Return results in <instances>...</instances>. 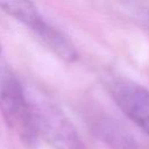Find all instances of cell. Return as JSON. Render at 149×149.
Returning <instances> with one entry per match:
<instances>
[{
	"instance_id": "6da1fadb",
	"label": "cell",
	"mask_w": 149,
	"mask_h": 149,
	"mask_svg": "<svg viewBox=\"0 0 149 149\" xmlns=\"http://www.w3.org/2000/svg\"><path fill=\"white\" fill-rule=\"evenodd\" d=\"M37 135L54 149H85L74 127L52 99L38 87L26 88Z\"/></svg>"
},
{
	"instance_id": "7a4b0ae2",
	"label": "cell",
	"mask_w": 149,
	"mask_h": 149,
	"mask_svg": "<svg viewBox=\"0 0 149 149\" xmlns=\"http://www.w3.org/2000/svg\"><path fill=\"white\" fill-rule=\"evenodd\" d=\"M0 112L12 132L23 142L28 144L36 142L38 135L26 87L2 63H0Z\"/></svg>"
},
{
	"instance_id": "3957f363",
	"label": "cell",
	"mask_w": 149,
	"mask_h": 149,
	"mask_svg": "<svg viewBox=\"0 0 149 149\" xmlns=\"http://www.w3.org/2000/svg\"><path fill=\"white\" fill-rule=\"evenodd\" d=\"M14 19L33 30L37 38L57 57L69 63L77 59L78 52L74 44L63 31L44 20L35 3L21 2L14 10Z\"/></svg>"
},
{
	"instance_id": "277c9868",
	"label": "cell",
	"mask_w": 149,
	"mask_h": 149,
	"mask_svg": "<svg viewBox=\"0 0 149 149\" xmlns=\"http://www.w3.org/2000/svg\"><path fill=\"white\" fill-rule=\"evenodd\" d=\"M108 90L125 115L149 135V90L125 77L111 78Z\"/></svg>"
},
{
	"instance_id": "5b68a950",
	"label": "cell",
	"mask_w": 149,
	"mask_h": 149,
	"mask_svg": "<svg viewBox=\"0 0 149 149\" xmlns=\"http://www.w3.org/2000/svg\"><path fill=\"white\" fill-rule=\"evenodd\" d=\"M88 123L95 136L112 149H139L128 129L108 114L94 112L88 118Z\"/></svg>"
},
{
	"instance_id": "8992f818",
	"label": "cell",
	"mask_w": 149,
	"mask_h": 149,
	"mask_svg": "<svg viewBox=\"0 0 149 149\" xmlns=\"http://www.w3.org/2000/svg\"><path fill=\"white\" fill-rule=\"evenodd\" d=\"M125 8L133 20L149 30V5L140 2H127Z\"/></svg>"
},
{
	"instance_id": "52a82bcc",
	"label": "cell",
	"mask_w": 149,
	"mask_h": 149,
	"mask_svg": "<svg viewBox=\"0 0 149 149\" xmlns=\"http://www.w3.org/2000/svg\"><path fill=\"white\" fill-rule=\"evenodd\" d=\"M0 54H1V44H0Z\"/></svg>"
}]
</instances>
